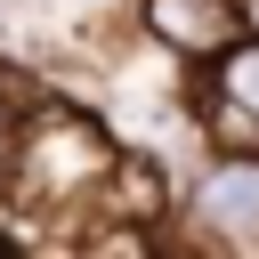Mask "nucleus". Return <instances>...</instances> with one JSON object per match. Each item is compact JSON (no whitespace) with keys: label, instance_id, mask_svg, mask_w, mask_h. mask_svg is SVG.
Wrapping results in <instances>:
<instances>
[{"label":"nucleus","instance_id":"1","mask_svg":"<svg viewBox=\"0 0 259 259\" xmlns=\"http://www.w3.org/2000/svg\"><path fill=\"white\" fill-rule=\"evenodd\" d=\"M97 178H113V146H105L81 113H49V121L24 130V146H16V186H24L32 202H65V194H81V186H97Z\"/></svg>","mask_w":259,"mask_h":259},{"label":"nucleus","instance_id":"3","mask_svg":"<svg viewBox=\"0 0 259 259\" xmlns=\"http://www.w3.org/2000/svg\"><path fill=\"white\" fill-rule=\"evenodd\" d=\"M194 210H202L210 227H227L235 243H259V154H243V162L210 170V178H202V194H194Z\"/></svg>","mask_w":259,"mask_h":259},{"label":"nucleus","instance_id":"2","mask_svg":"<svg viewBox=\"0 0 259 259\" xmlns=\"http://www.w3.org/2000/svg\"><path fill=\"white\" fill-rule=\"evenodd\" d=\"M210 138L235 154H259V40L227 49V65L210 73Z\"/></svg>","mask_w":259,"mask_h":259},{"label":"nucleus","instance_id":"4","mask_svg":"<svg viewBox=\"0 0 259 259\" xmlns=\"http://www.w3.org/2000/svg\"><path fill=\"white\" fill-rule=\"evenodd\" d=\"M146 24L170 40V49H227L235 32H243V16L227 8V0H146Z\"/></svg>","mask_w":259,"mask_h":259}]
</instances>
